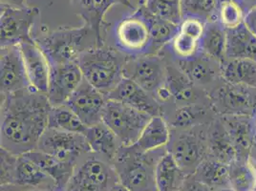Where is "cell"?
<instances>
[{
  "instance_id": "277c9868",
  "label": "cell",
  "mask_w": 256,
  "mask_h": 191,
  "mask_svg": "<svg viewBox=\"0 0 256 191\" xmlns=\"http://www.w3.org/2000/svg\"><path fill=\"white\" fill-rule=\"evenodd\" d=\"M126 60V56L104 43L82 54L78 64L84 80L106 96L124 78V68Z\"/></svg>"
},
{
  "instance_id": "f546056e",
  "label": "cell",
  "mask_w": 256,
  "mask_h": 191,
  "mask_svg": "<svg viewBox=\"0 0 256 191\" xmlns=\"http://www.w3.org/2000/svg\"><path fill=\"white\" fill-rule=\"evenodd\" d=\"M192 177L212 190L230 188V168L208 155L204 160Z\"/></svg>"
},
{
  "instance_id": "f907efd6",
  "label": "cell",
  "mask_w": 256,
  "mask_h": 191,
  "mask_svg": "<svg viewBox=\"0 0 256 191\" xmlns=\"http://www.w3.org/2000/svg\"><path fill=\"white\" fill-rule=\"evenodd\" d=\"M54 191H64V190H54Z\"/></svg>"
},
{
  "instance_id": "d6986e66",
  "label": "cell",
  "mask_w": 256,
  "mask_h": 191,
  "mask_svg": "<svg viewBox=\"0 0 256 191\" xmlns=\"http://www.w3.org/2000/svg\"><path fill=\"white\" fill-rule=\"evenodd\" d=\"M20 47L31 88L47 95L51 74L48 58L34 40L22 43Z\"/></svg>"
},
{
  "instance_id": "7402d4cb",
  "label": "cell",
  "mask_w": 256,
  "mask_h": 191,
  "mask_svg": "<svg viewBox=\"0 0 256 191\" xmlns=\"http://www.w3.org/2000/svg\"><path fill=\"white\" fill-rule=\"evenodd\" d=\"M217 117L218 114L212 104H197L176 107L162 118L170 129H188L208 126Z\"/></svg>"
},
{
  "instance_id": "9c48e42d",
  "label": "cell",
  "mask_w": 256,
  "mask_h": 191,
  "mask_svg": "<svg viewBox=\"0 0 256 191\" xmlns=\"http://www.w3.org/2000/svg\"><path fill=\"white\" fill-rule=\"evenodd\" d=\"M36 150L75 166L92 153L84 135L52 128L45 130L38 142Z\"/></svg>"
},
{
  "instance_id": "4316f807",
  "label": "cell",
  "mask_w": 256,
  "mask_h": 191,
  "mask_svg": "<svg viewBox=\"0 0 256 191\" xmlns=\"http://www.w3.org/2000/svg\"><path fill=\"white\" fill-rule=\"evenodd\" d=\"M248 58L256 62V36L245 24L226 30V60Z\"/></svg>"
},
{
  "instance_id": "6da1fadb",
  "label": "cell",
  "mask_w": 256,
  "mask_h": 191,
  "mask_svg": "<svg viewBox=\"0 0 256 191\" xmlns=\"http://www.w3.org/2000/svg\"><path fill=\"white\" fill-rule=\"evenodd\" d=\"M50 108L47 95L32 88L1 95L0 148L16 155L36 150L48 128Z\"/></svg>"
},
{
  "instance_id": "7c38bea8",
  "label": "cell",
  "mask_w": 256,
  "mask_h": 191,
  "mask_svg": "<svg viewBox=\"0 0 256 191\" xmlns=\"http://www.w3.org/2000/svg\"><path fill=\"white\" fill-rule=\"evenodd\" d=\"M124 76L153 93L166 82V64L162 54L128 58Z\"/></svg>"
},
{
  "instance_id": "60d3db41",
  "label": "cell",
  "mask_w": 256,
  "mask_h": 191,
  "mask_svg": "<svg viewBox=\"0 0 256 191\" xmlns=\"http://www.w3.org/2000/svg\"><path fill=\"white\" fill-rule=\"evenodd\" d=\"M177 191H212L210 188L195 180L192 176H188L181 188Z\"/></svg>"
},
{
  "instance_id": "4fadbf2b",
  "label": "cell",
  "mask_w": 256,
  "mask_h": 191,
  "mask_svg": "<svg viewBox=\"0 0 256 191\" xmlns=\"http://www.w3.org/2000/svg\"><path fill=\"white\" fill-rule=\"evenodd\" d=\"M164 54L166 64V84L170 89L176 107L186 106L197 104H212L208 94L194 84L178 65L170 54L164 49Z\"/></svg>"
},
{
  "instance_id": "d6a6232c",
  "label": "cell",
  "mask_w": 256,
  "mask_h": 191,
  "mask_svg": "<svg viewBox=\"0 0 256 191\" xmlns=\"http://www.w3.org/2000/svg\"><path fill=\"white\" fill-rule=\"evenodd\" d=\"M170 138V128L162 116H154L142 130L134 146L144 152L166 148Z\"/></svg>"
},
{
  "instance_id": "5b68a950",
  "label": "cell",
  "mask_w": 256,
  "mask_h": 191,
  "mask_svg": "<svg viewBox=\"0 0 256 191\" xmlns=\"http://www.w3.org/2000/svg\"><path fill=\"white\" fill-rule=\"evenodd\" d=\"M206 130L208 126L170 129V138L166 149L186 176H192L210 155Z\"/></svg>"
},
{
  "instance_id": "b9f144b4",
  "label": "cell",
  "mask_w": 256,
  "mask_h": 191,
  "mask_svg": "<svg viewBox=\"0 0 256 191\" xmlns=\"http://www.w3.org/2000/svg\"><path fill=\"white\" fill-rule=\"evenodd\" d=\"M244 24L250 32L256 36V6L246 14Z\"/></svg>"
},
{
  "instance_id": "e0dca14e",
  "label": "cell",
  "mask_w": 256,
  "mask_h": 191,
  "mask_svg": "<svg viewBox=\"0 0 256 191\" xmlns=\"http://www.w3.org/2000/svg\"><path fill=\"white\" fill-rule=\"evenodd\" d=\"M173 60L194 84L203 89L208 95L224 82L221 74V64L201 51L190 60H177L173 58Z\"/></svg>"
},
{
  "instance_id": "f6af8a7d",
  "label": "cell",
  "mask_w": 256,
  "mask_h": 191,
  "mask_svg": "<svg viewBox=\"0 0 256 191\" xmlns=\"http://www.w3.org/2000/svg\"><path fill=\"white\" fill-rule=\"evenodd\" d=\"M248 160H250V162H252V164L254 166V168L256 170V138L254 142V144H252V148L250 149Z\"/></svg>"
},
{
  "instance_id": "83f0119b",
  "label": "cell",
  "mask_w": 256,
  "mask_h": 191,
  "mask_svg": "<svg viewBox=\"0 0 256 191\" xmlns=\"http://www.w3.org/2000/svg\"><path fill=\"white\" fill-rule=\"evenodd\" d=\"M29 159L32 160L38 166H40L48 175L53 178L58 190H64L73 175L75 170V164L64 162L53 156L44 153L40 150H32L25 153Z\"/></svg>"
},
{
  "instance_id": "8d00e7d4",
  "label": "cell",
  "mask_w": 256,
  "mask_h": 191,
  "mask_svg": "<svg viewBox=\"0 0 256 191\" xmlns=\"http://www.w3.org/2000/svg\"><path fill=\"white\" fill-rule=\"evenodd\" d=\"M230 188L234 191H252L256 182V170L250 160L236 159L228 164Z\"/></svg>"
},
{
  "instance_id": "836d02e7",
  "label": "cell",
  "mask_w": 256,
  "mask_h": 191,
  "mask_svg": "<svg viewBox=\"0 0 256 191\" xmlns=\"http://www.w3.org/2000/svg\"><path fill=\"white\" fill-rule=\"evenodd\" d=\"M150 23V32L152 38V54H160L168 46L179 31V25L160 18L154 16L146 11L142 5L140 6Z\"/></svg>"
},
{
  "instance_id": "7dc6e473",
  "label": "cell",
  "mask_w": 256,
  "mask_h": 191,
  "mask_svg": "<svg viewBox=\"0 0 256 191\" xmlns=\"http://www.w3.org/2000/svg\"><path fill=\"white\" fill-rule=\"evenodd\" d=\"M23 191H51L47 190H40V188H27Z\"/></svg>"
},
{
  "instance_id": "d590c367",
  "label": "cell",
  "mask_w": 256,
  "mask_h": 191,
  "mask_svg": "<svg viewBox=\"0 0 256 191\" xmlns=\"http://www.w3.org/2000/svg\"><path fill=\"white\" fill-rule=\"evenodd\" d=\"M224 0H181L182 18L204 23L218 20V12Z\"/></svg>"
},
{
  "instance_id": "ee69618b",
  "label": "cell",
  "mask_w": 256,
  "mask_h": 191,
  "mask_svg": "<svg viewBox=\"0 0 256 191\" xmlns=\"http://www.w3.org/2000/svg\"><path fill=\"white\" fill-rule=\"evenodd\" d=\"M1 5L11 6L16 8L26 7V0H1Z\"/></svg>"
},
{
  "instance_id": "e575fe53",
  "label": "cell",
  "mask_w": 256,
  "mask_h": 191,
  "mask_svg": "<svg viewBox=\"0 0 256 191\" xmlns=\"http://www.w3.org/2000/svg\"><path fill=\"white\" fill-rule=\"evenodd\" d=\"M48 128L84 135L88 126H86L70 107L64 104L50 108L48 115Z\"/></svg>"
},
{
  "instance_id": "ac0fdd59",
  "label": "cell",
  "mask_w": 256,
  "mask_h": 191,
  "mask_svg": "<svg viewBox=\"0 0 256 191\" xmlns=\"http://www.w3.org/2000/svg\"><path fill=\"white\" fill-rule=\"evenodd\" d=\"M204 22L195 18H184L175 38L164 49L174 60H190L200 53V42L203 36Z\"/></svg>"
},
{
  "instance_id": "f1b7e54d",
  "label": "cell",
  "mask_w": 256,
  "mask_h": 191,
  "mask_svg": "<svg viewBox=\"0 0 256 191\" xmlns=\"http://www.w3.org/2000/svg\"><path fill=\"white\" fill-rule=\"evenodd\" d=\"M200 51L218 64H224L226 62V29L218 20L204 24Z\"/></svg>"
},
{
  "instance_id": "30bf717a",
  "label": "cell",
  "mask_w": 256,
  "mask_h": 191,
  "mask_svg": "<svg viewBox=\"0 0 256 191\" xmlns=\"http://www.w3.org/2000/svg\"><path fill=\"white\" fill-rule=\"evenodd\" d=\"M208 96L219 116H252L256 113V88L232 84L224 80Z\"/></svg>"
},
{
  "instance_id": "7a4b0ae2",
  "label": "cell",
  "mask_w": 256,
  "mask_h": 191,
  "mask_svg": "<svg viewBox=\"0 0 256 191\" xmlns=\"http://www.w3.org/2000/svg\"><path fill=\"white\" fill-rule=\"evenodd\" d=\"M34 40L42 48L50 65L78 62L80 56L96 46H102L88 25L76 28H60L34 36Z\"/></svg>"
},
{
  "instance_id": "8992f818",
  "label": "cell",
  "mask_w": 256,
  "mask_h": 191,
  "mask_svg": "<svg viewBox=\"0 0 256 191\" xmlns=\"http://www.w3.org/2000/svg\"><path fill=\"white\" fill-rule=\"evenodd\" d=\"M113 40L112 46L128 58L153 54L150 23L140 7L118 23Z\"/></svg>"
},
{
  "instance_id": "74e56055",
  "label": "cell",
  "mask_w": 256,
  "mask_h": 191,
  "mask_svg": "<svg viewBox=\"0 0 256 191\" xmlns=\"http://www.w3.org/2000/svg\"><path fill=\"white\" fill-rule=\"evenodd\" d=\"M142 5L154 16L177 25L181 24V0H144Z\"/></svg>"
},
{
  "instance_id": "603a6c76",
  "label": "cell",
  "mask_w": 256,
  "mask_h": 191,
  "mask_svg": "<svg viewBox=\"0 0 256 191\" xmlns=\"http://www.w3.org/2000/svg\"><path fill=\"white\" fill-rule=\"evenodd\" d=\"M220 117L232 138L237 159H248L256 138V128H254L252 116L224 115Z\"/></svg>"
},
{
  "instance_id": "52a82bcc",
  "label": "cell",
  "mask_w": 256,
  "mask_h": 191,
  "mask_svg": "<svg viewBox=\"0 0 256 191\" xmlns=\"http://www.w3.org/2000/svg\"><path fill=\"white\" fill-rule=\"evenodd\" d=\"M118 182L113 164L92 152L76 164L64 191H108Z\"/></svg>"
},
{
  "instance_id": "ffe728a7",
  "label": "cell",
  "mask_w": 256,
  "mask_h": 191,
  "mask_svg": "<svg viewBox=\"0 0 256 191\" xmlns=\"http://www.w3.org/2000/svg\"><path fill=\"white\" fill-rule=\"evenodd\" d=\"M107 100H116L133 107L150 116H160L162 110L158 102L148 91L128 78H124L120 82L106 95Z\"/></svg>"
},
{
  "instance_id": "816d5d0a",
  "label": "cell",
  "mask_w": 256,
  "mask_h": 191,
  "mask_svg": "<svg viewBox=\"0 0 256 191\" xmlns=\"http://www.w3.org/2000/svg\"></svg>"
},
{
  "instance_id": "f35d334b",
  "label": "cell",
  "mask_w": 256,
  "mask_h": 191,
  "mask_svg": "<svg viewBox=\"0 0 256 191\" xmlns=\"http://www.w3.org/2000/svg\"><path fill=\"white\" fill-rule=\"evenodd\" d=\"M245 12L234 0H224L219 8L218 22L226 30L234 29L244 23Z\"/></svg>"
},
{
  "instance_id": "1f68e13d",
  "label": "cell",
  "mask_w": 256,
  "mask_h": 191,
  "mask_svg": "<svg viewBox=\"0 0 256 191\" xmlns=\"http://www.w3.org/2000/svg\"><path fill=\"white\" fill-rule=\"evenodd\" d=\"M221 74L226 82L245 85L256 89V62L248 58H228L221 64Z\"/></svg>"
},
{
  "instance_id": "ba28073f",
  "label": "cell",
  "mask_w": 256,
  "mask_h": 191,
  "mask_svg": "<svg viewBox=\"0 0 256 191\" xmlns=\"http://www.w3.org/2000/svg\"><path fill=\"white\" fill-rule=\"evenodd\" d=\"M151 118L128 104L107 100L102 122L116 134L122 146H129L136 144Z\"/></svg>"
},
{
  "instance_id": "cb8c5ba5",
  "label": "cell",
  "mask_w": 256,
  "mask_h": 191,
  "mask_svg": "<svg viewBox=\"0 0 256 191\" xmlns=\"http://www.w3.org/2000/svg\"><path fill=\"white\" fill-rule=\"evenodd\" d=\"M206 138L212 157L226 164L237 159L232 138L219 115L208 126Z\"/></svg>"
},
{
  "instance_id": "2e32d148",
  "label": "cell",
  "mask_w": 256,
  "mask_h": 191,
  "mask_svg": "<svg viewBox=\"0 0 256 191\" xmlns=\"http://www.w3.org/2000/svg\"><path fill=\"white\" fill-rule=\"evenodd\" d=\"M84 78L78 62L51 65L48 100L51 106H64Z\"/></svg>"
},
{
  "instance_id": "681fc988",
  "label": "cell",
  "mask_w": 256,
  "mask_h": 191,
  "mask_svg": "<svg viewBox=\"0 0 256 191\" xmlns=\"http://www.w3.org/2000/svg\"><path fill=\"white\" fill-rule=\"evenodd\" d=\"M252 191H256V184H254V188H252Z\"/></svg>"
},
{
  "instance_id": "5bb4252c",
  "label": "cell",
  "mask_w": 256,
  "mask_h": 191,
  "mask_svg": "<svg viewBox=\"0 0 256 191\" xmlns=\"http://www.w3.org/2000/svg\"><path fill=\"white\" fill-rule=\"evenodd\" d=\"M106 102V96L84 80L65 104L75 112L86 126H93L102 122Z\"/></svg>"
},
{
  "instance_id": "8fae6325",
  "label": "cell",
  "mask_w": 256,
  "mask_h": 191,
  "mask_svg": "<svg viewBox=\"0 0 256 191\" xmlns=\"http://www.w3.org/2000/svg\"><path fill=\"white\" fill-rule=\"evenodd\" d=\"M0 11L1 47L20 45L34 40L32 28L40 16L38 8L1 5Z\"/></svg>"
},
{
  "instance_id": "4dcf8cb0",
  "label": "cell",
  "mask_w": 256,
  "mask_h": 191,
  "mask_svg": "<svg viewBox=\"0 0 256 191\" xmlns=\"http://www.w3.org/2000/svg\"><path fill=\"white\" fill-rule=\"evenodd\" d=\"M186 176L176 160L168 151L158 162L155 170L157 191H177L184 182Z\"/></svg>"
},
{
  "instance_id": "bcb514c9",
  "label": "cell",
  "mask_w": 256,
  "mask_h": 191,
  "mask_svg": "<svg viewBox=\"0 0 256 191\" xmlns=\"http://www.w3.org/2000/svg\"><path fill=\"white\" fill-rule=\"evenodd\" d=\"M108 191H130L126 186H124L122 182H118L117 184H115L110 190Z\"/></svg>"
},
{
  "instance_id": "d4e9b609",
  "label": "cell",
  "mask_w": 256,
  "mask_h": 191,
  "mask_svg": "<svg viewBox=\"0 0 256 191\" xmlns=\"http://www.w3.org/2000/svg\"><path fill=\"white\" fill-rule=\"evenodd\" d=\"M84 136L92 152L110 162H113L122 146L116 134L102 122L88 126Z\"/></svg>"
},
{
  "instance_id": "7bdbcfd3",
  "label": "cell",
  "mask_w": 256,
  "mask_h": 191,
  "mask_svg": "<svg viewBox=\"0 0 256 191\" xmlns=\"http://www.w3.org/2000/svg\"><path fill=\"white\" fill-rule=\"evenodd\" d=\"M234 1L242 7L245 14L256 6V0H234Z\"/></svg>"
},
{
  "instance_id": "9a60e30c",
  "label": "cell",
  "mask_w": 256,
  "mask_h": 191,
  "mask_svg": "<svg viewBox=\"0 0 256 191\" xmlns=\"http://www.w3.org/2000/svg\"><path fill=\"white\" fill-rule=\"evenodd\" d=\"M0 72L1 95L31 88L20 45L1 47Z\"/></svg>"
},
{
  "instance_id": "44dd1931",
  "label": "cell",
  "mask_w": 256,
  "mask_h": 191,
  "mask_svg": "<svg viewBox=\"0 0 256 191\" xmlns=\"http://www.w3.org/2000/svg\"><path fill=\"white\" fill-rule=\"evenodd\" d=\"M76 14L82 18L84 24L88 25L96 32L98 40L102 45L104 44L102 36V29L107 25L104 20L108 10L120 4L130 9L136 10L135 6L129 0H70Z\"/></svg>"
},
{
  "instance_id": "ab89813d",
  "label": "cell",
  "mask_w": 256,
  "mask_h": 191,
  "mask_svg": "<svg viewBox=\"0 0 256 191\" xmlns=\"http://www.w3.org/2000/svg\"><path fill=\"white\" fill-rule=\"evenodd\" d=\"M1 184H14V174L20 155L1 148Z\"/></svg>"
},
{
  "instance_id": "c3c4849f",
  "label": "cell",
  "mask_w": 256,
  "mask_h": 191,
  "mask_svg": "<svg viewBox=\"0 0 256 191\" xmlns=\"http://www.w3.org/2000/svg\"><path fill=\"white\" fill-rule=\"evenodd\" d=\"M212 191H234V190H232L230 188H218V190H215Z\"/></svg>"
},
{
  "instance_id": "3957f363",
  "label": "cell",
  "mask_w": 256,
  "mask_h": 191,
  "mask_svg": "<svg viewBox=\"0 0 256 191\" xmlns=\"http://www.w3.org/2000/svg\"><path fill=\"white\" fill-rule=\"evenodd\" d=\"M166 152V146L148 152L140 151L134 144L122 146L112 162L118 182L130 191H157L156 166Z\"/></svg>"
},
{
  "instance_id": "484cf974",
  "label": "cell",
  "mask_w": 256,
  "mask_h": 191,
  "mask_svg": "<svg viewBox=\"0 0 256 191\" xmlns=\"http://www.w3.org/2000/svg\"><path fill=\"white\" fill-rule=\"evenodd\" d=\"M14 184L24 188L58 190L53 178L26 155H20L16 164Z\"/></svg>"
}]
</instances>
